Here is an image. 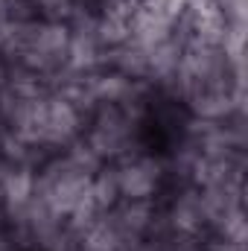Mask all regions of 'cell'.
Listing matches in <instances>:
<instances>
[{
  "instance_id": "2",
  "label": "cell",
  "mask_w": 248,
  "mask_h": 251,
  "mask_svg": "<svg viewBox=\"0 0 248 251\" xmlns=\"http://www.w3.org/2000/svg\"><path fill=\"white\" fill-rule=\"evenodd\" d=\"M225 24H246V0H213Z\"/></svg>"
},
{
  "instance_id": "1",
  "label": "cell",
  "mask_w": 248,
  "mask_h": 251,
  "mask_svg": "<svg viewBox=\"0 0 248 251\" xmlns=\"http://www.w3.org/2000/svg\"><path fill=\"white\" fill-rule=\"evenodd\" d=\"M114 173L120 184V199H128V201H155V196L170 181L167 161L146 155V152H134L123 161H117Z\"/></svg>"
}]
</instances>
